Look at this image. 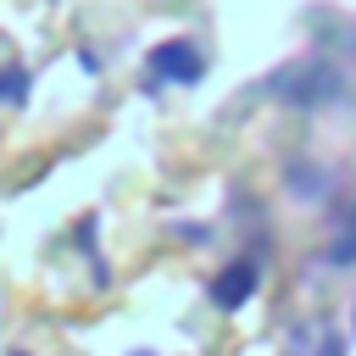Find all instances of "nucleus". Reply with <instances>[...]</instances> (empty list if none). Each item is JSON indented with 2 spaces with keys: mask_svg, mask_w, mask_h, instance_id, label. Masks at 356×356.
Segmentation results:
<instances>
[{
  "mask_svg": "<svg viewBox=\"0 0 356 356\" xmlns=\"http://www.w3.org/2000/svg\"><path fill=\"white\" fill-rule=\"evenodd\" d=\"M267 95L284 100V106H328V100L345 95V83L328 61H289L267 78Z\"/></svg>",
  "mask_w": 356,
  "mask_h": 356,
  "instance_id": "f257e3e1",
  "label": "nucleus"
},
{
  "mask_svg": "<svg viewBox=\"0 0 356 356\" xmlns=\"http://www.w3.org/2000/svg\"><path fill=\"white\" fill-rule=\"evenodd\" d=\"M145 67H150V78H156V83H200L206 56H200V44H195V39H161V44L145 56Z\"/></svg>",
  "mask_w": 356,
  "mask_h": 356,
  "instance_id": "f03ea898",
  "label": "nucleus"
},
{
  "mask_svg": "<svg viewBox=\"0 0 356 356\" xmlns=\"http://www.w3.org/2000/svg\"><path fill=\"white\" fill-rule=\"evenodd\" d=\"M256 284H261V267H256L250 256H239V261H228V267L217 273V284H211V300H217L222 312H234V306H245V300L256 295Z\"/></svg>",
  "mask_w": 356,
  "mask_h": 356,
  "instance_id": "7ed1b4c3",
  "label": "nucleus"
},
{
  "mask_svg": "<svg viewBox=\"0 0 356 356\" xmlns=\"http://www.w3.org/2000/svg\"><path fill=\"white\" fill-rule=\"evenodd\" d=\"M289 189H295L300 200H323V195H328V172L300 161V167H289Z\"/></svg>",
  "mask_w": 356,
  "mask_h": 356,
  "instance_id": "20e7f679",
  "label": "nucleus"
},
{
  "mask_svg": "<svg viewBox=\"0 0 356 356\" xmlns=\"http://www.w3.org/2000/svg\"><path fill=\"white\" fill-rule=\"evenodd\" d=\"M328 261H334V267H350V261H356V211L345 217V228H339V239H334Z\"/></svg>",
  "mask_w": 356,
  "mask_h": 356,
  "instance_id": "39448f33",
  "label": "nucleus"
},
{
  "mask_svg": "<svg viewBox=\"0 0 356 356\" xmlns=\"http://www.w3.org/2000/svg\"><path fill=\"white\" fill-rule=\"evenodd\" d=\"M22 83H28L22 72H6V78H0V100H22V95H28Z\"/></svg>",
  "mask_w": 356,
  "mask_h": 356,
  "instance_id": "423d86ee",
  "label": "nucleus"
},
{
  "mask_svg": "<svg viewBox=\"0 0 356 356\" xmlns=\"http://www.w3.org/2000/svg\"><path fill=\"white\" fill-rule=\"evenodd\" d=\"M11 356H22V350H11Z\"/></svg>",
  "mask_w": 356,
  "mask_h": 356,
  "instance_id": "0eeeda50",
  "label": "nucleus"
}]
</instances>
